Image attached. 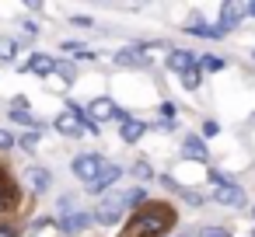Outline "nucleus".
Segmentation results:
<instances>
[{
	"label": "nucleus",
	"instance_id": "nucleus-13",
	"mask_svg": "<svg viewBox=\"0 0 255 237\" xmlns=\"http://www.w3.org/2000/svg\"><path fill=\"white\" fill-rule=\"evenodd\" d=\"M28 185H32L35 195H46L49 185H53V174H49L46 167H39V164H28Z\"/></svg>",
	"mask_w": 255,
	"mask_h": 237
},
{
	"label": "nucleus",
	"instance_id": "nucleus-12",
	"mask_svg": "<svg viewBox=\"0 0 255 237\" xmlns=\"http://www.w3.org/2000/svg\"><path fill=\"white\" fill-rule=\"evenodd\" d=\"M119 178H123V167H119V164H105V167H102V174H98L88 188H91V195H105Z\"/></svg>",
	"mask_w": 255,
	"mask_h": 237
},
{
	"label": "nucleus",
	"instance_id": "nucleus-22",
	"mask_svg": "<svg viewBox=\"0 0 255 237\" xmlns=\"http://www.w3.org/2000/svg\"><path fill=\"white\" fill-rule=\"evenodd\" d=\"M14 143H18L21 150H35V147H39V129H25L21 136H14Z\"/></svg>",
	"mask_w": 255,
	"mask_h": 237
},
{
	"label": "nucleus",
	"instance_id": "nucleus-9",
	"mask_svg": "<svg viewBox=\"0 0 255 237\" xmlns=\"http://www.w3.org/2000/svg\"><path fill=\"white\" fill-rule=\"evenodd\" d=\"M164 63H168V70H175L182 77V74H189V70L199 67V53H192V49H168Z\"/></svg>",
	"mask_w": 255,
	"mask_h": 237
},
{
	"label": "nucleus",
	"instance_id": "nucleus-34",
	"mask_svg": "<svg viewBox=\"0 0 255 237\" xmlns=\"http://www.w3.org/2000/svg\"><path fill=\"white\" fill-rule=\"evenodd\" d=\"M0 237H11V230H0Z\"/></svg>",
	"mask_w": 255,
	"mask_h": 237
},
{
	"label": "nucleus",
	"instance_id": "nucleus-1",
	"mask_svg": "<svg viewBox=\"0 0 255 237\" xmlns=\"http://www.w3.org/2000/svg\"><path fill=\"white\" fill-rule=\"evenodd\" d=\"M175 209L168 202H147L133 213V234L136 237H161L175 227Z\"/></svg>",
	"mask_w": 255,
	"mask_h": 237
},
{
	"label": "nucleus",
	"instance_id": "nucleus-17",
	"mask_svg": "<svg viewBox=\"0 0 255 237\" xmlns=\"http://www.w3.org/2000/svg\"><path fill=\"white\" fill-rule=\"evenodd\" d=\"M60 49H63V53H70V56H74V60H88V63H91V60H95V53H91V49H88V46H84V42H63V46H60Z\"/></svg>",
	"mask_w": 255,
	"mask_h": 237
},
{
	"label": "nucleus",
	"instance_id": "nucleus-35",
	"mask_svg": "<svg viewBox=\"0 0 255 237\" xmlns=\"http://www.w3.org/2000/svg\"><path fill=\"white\" fill-rule=\"evenodd\" d=\"M248 126H252V129H255V115H252V119H248Z\"/></svg>",
	"mask_w": 255,
	"mask_h": 237
},
{
	"label": "nucleus",
	"instance_id": "nucleus-24",
	"mask_svg": "<svg viewBox=\"0 0 255 237\" xmlns=\"http://www.w3.org/2000/svg\"><path fill=\"white\" fill-rule=\"evenodd\" d=\"M224 67H227V60H220V56H199V70L217 74V70H224Z\"/></svg>",
	"mask_w": 255,
	"mask_h": 237
},
{
	"label": "nucleus",
	"instance_id": "nucleus-10",
	"mask_svg": "<svg viewBox=\"0 0 255 237\" xmlns=\"http://www.w3.org/2000/svg\"><path fill=\"white\" fill-rule=\"evenodd\" d=\"M53 67H56V60H53L49 53H32L18 70H21V74H35V77H53Z\"/></svg>",
	"mask_w": 255,
	"mask_h": 237
},
{
	"label": "nucleus",
	"instance_id": "nucleus-25",
	"mask_svg": "<svg viewBox=\"0 0 255 237\" xmlns=\"http://www.w3.org/2000/svg\"><path fill=\"white\" fill-rule=\"evenodd\" d=\"M129 174H133V178H140V181H150V178H154V171H150V164H147V160H136V164L129 167Z\"/></svg>",
	"mask_w": 255,
	"mask_h": 237
},
{
	"label": "nucleus",
	"instance_id": "nucleus-26",
	"mask_svg": "<svg viewBox=\"0 0 255 237\" xmlns=\"http://www.w3.org/2000/svg\"><path fill=\"white\" fill-rule=\"evenodd\" d=\"M157 112H161V122H175V115H178V105L168 98V101H161V108H157Z\"/></svg>",
	"mask_w": 255,
	"mask_h": 237
},
{
	"label": "nucleus",
	"instance_id": "nucleus-15",
	"mask_svg": "<svg viewBox=\"0 0 255 237\" xmlns=\"http://www.w3.org/2000/svg\"><path fill=\"white\" fill-rule=\"evenodd\" d=\"M143 133H147V122H143V119H133V115H129L123 126H119V136H123L126 143H136Z\"/></svg>",
	"mask_w": 255,
	"mask_h": 237
},
{
	"label": "nucleus",
	"instance_id": "nucleus-32",
	"mask_svg": "<svg viewBox=\"0 0 255 237\" xmlns=\"http://www.w3.org/2000/svg\"><path fill=\"white\" fill-rule=\"evenodd\" d=\"M245 14H248V18H255V4H245Z\"/></svg>",
	"mask_w": 255,
	"mask_h": 237
},
{
	"label": "nucleus",
	"instance_id": "nucleus-23",
	"mask_svg": "<svg viewBox=\"0 0 255 237\" xmlns=\"http://www.w3.org/2000/svg\"><path fill=\"white\" fill-rule=\"evenodd\" d=\"M199 84H203V70H199V67L189 70V74H182V87H185V91H199Z\"/></svg>",
	"mask_w": 255,
	"mask_h": 237
},
{
	"label": "nucleus",
	"instance_id": "nucleus-31",
	"mask_svg": "<svg viewBox=\"0 0 255 237\" xmlns=\"http://www.w3.org/2000/svg\"><path fill=\"white\" fill-rule=\"evenodd\" d=\"M203 136H217V122H203Z\"/></svg>",
	"mask_w": 255,
	"mask_h": 237
},
{
	"label": "nucleus",
	"instance_id": "nucleus-21",
	"mask_svg": "<svg viewBox=\"0 0 255 237\" xmlns=\"http://www.w3.org/2000/svg\"><path fill=\"white\" fill-rule=\"evenodd\" d=\"M53 74H60V77H63V84H74V80H77V70H74V63H67V60H56Z\"/></svg>",
	"mask_w": 255,
	"mask_h": 237
},
{
	"label": "nucleus",
	"instance_id": "nucleus-16",
	"mask_svg": "<svg viewBox=\"0 0 255 237\" xmlns=\"http://www.w3.org/2000/svg\"><path fill=\"white\" fill-rule=\"evenodd\" d=\"M185 32H189V35H199V39H224V32H220V28H206L203 18H192V21L185 25Z\"/></svg>",
	"mask_w": 255,
	"mask_h": 237
},
{
	"label": "nucleus",
	"instance_id": "nucleus-4",
	"mask_svg": "<svg viewBox=\"0 0 255 237\" xmlns=\"http://www.w3.org/2000/svg\"><path fill=\"white\" fill-rule=\"evenodd\" d=\"M210 181L217 185V192H213V202H220V206H231V209H241V206L248 202L245 188H241L238 181H231L227 174H220V171H210Z\"/></svg>",
	"mask_w": 255,
	"mask_h": 237
},
{
	"label": "nucleus",
	"instance_id": "nucleus-14",
	"mask_svg": "<svg viewBox=\"0 0 255 237\" xmlns=\"http://www.w3.org/2000/svg\"><path fill=\"white\" fill-rule=\"evenodd\" d=\"M182 154H185L189 160H199V164L210 160V150H206V143H203L199 136H185V140H182Z\"/></svg>",
	"mask_w": 255,
	"mask_h": 237
},
{
	"label": "nucleus",
	"instance_id": "nucleus-20",
	"mask_svg": "<svg viewBox=\"0 0 255 237\" xmlns=\"http://www.w3.org/2000/svg\"><path fill=\"white\" fill-rule=\"evenodd\" d=\"M14 53H18V42H14V39H7V35H0V63H11V60H14Z\"/></svg>",
	"mask_w": 255,
	"mask_h": 237
},
{
	"label": "nucleus",
	"instance_id": "nucleus-8",
	"mask_svg": "<svg viewBox=\"0 0 255 237\" xmlns=\"http://www.w3.org/2000/svg\"><path fill=\"white\" fill-rule=\"evenodd\" d=\"M147 49H154V42H143V46L119 49V53H112V63H116V67H133V70H140V67H150V56H147Z\"/></svg>",
	"mask_w": 255,
	"mask_h": 237
},
{
	"label": "nucleus",
	"instance_id": "nucleus-19",
	"mask_svg": "<svg viewBox=\"0 0 255 237\" xmlns=\"http://www.w3.org/2000/svg\"><path fill=\"white\" fill-rule=\"evenodd\" d=\"M14 202V185L7 181V174L4 171H0V209H7Z\"/></svg>",
	"mask_w": 255,
	"mask_h": 237
},
{
	"label": "nucleus",
	"instance_id": "nucleus-18",
	"mask_svg": "<svg viewBox=\"0 0 255 237\" xmlns=\"http://www.w3.org/2000/svg\"><path fill=\"white\" fill-rule=\"evenodd\" d=\"M7 115H11L14 122H21L25 129H39V126H42V122H39L32 112H25V108H7Z\"/></svg>",
	"mask_w": 255,
	"mask_h": 237
},
{
	"label": "nucleus",
	"instance_id": "nucleus-33",
	"mask_svg": "<svg viewBox=\"0 0 255 237\" xmlns=\"http://www.w3.org/2000/svg\"><path fill=\"white\" fill-rule=\"evenodd\" d=\"M252 220H255V206H252ZM252 237H255V227H252Z\"/></svg>",
	"mask_w": 255,
	"mask_h": 237
},
{
	"label": "nucleus",
	"instance_id": "nucleus-5",
	"mask_svg": "<svg viewBox=\"0 0 255 237\" xmlns=\"http://www.w3.org/2000/svg\"><path fill=\"white\" fill-rule=\"evenodd\" d=\"M109 160L102 157V154H95V150H88V154H77L74 160H70V174L74 178H81L84 185H91L98 174H102V167H105Z\"/></svg>",
	"mask_w": 255,
	"mask_h": 237
},
{
	"label": "nucleus",
	"instance_id": "nucleus-28",
	"mask_svg": "<svg viewBox=\"0 0 255 237\" xmlns=\"http://www.w3.org/2000/svg\"><path fill=\"white\" fill-rule=\"evenodd\" d=\"M11 147H18V143H14V136H11L7 129H0V150H11Z\"/></svg>",
	"mask_w": 255,
	"mask_h": 237
},
{
	"label": "nucleus",
	"instance_id": "nucleus-27",
	"mask_svg": "<svg viewBox=\"0 0 255 237\" xmlns=\"http://www.w3.org/2000/svg\"><path fill=\"white\" fill-rule=\"evenodd\" d=\"M196 237H231V230L227 227H199Z\"/></svg>",
	"mask_w": 255,
	"mask_h": 237
},
{
	"label": "nucleus",
	"instance_id": "nucleus-2",
	"mask_svg": "<svg viewBox=\"0 0 255 237\" xmlns=\"http://www.w3.org/2000/svg\"><path fill=\"white\" fill-rule=\"evenodd\" d=\"M53 129H56L60 136H67V140H77V136H84V133H88V136H98V133H102V129L88 119L84 105H74V101L53 119Z\"/></svg>",
	"mask_w": 255,
	"mask_h": 237
},
{
	"label": "nucleus",
	"instance_id": "nucleus-30",
	"mask_svg": "<svg viewBox=\"0 0 255 237\" xmlns=\"http://www.w3.org/2000/svg\"><path fill=\"white\" fill-rule=\"evenodd\" d=\"M21 32H25V35H39V25H35V21H28V18H25V21H21Z\"/></svg>",
	"mask_w": 255,
	"mask_h": 237
},
{
	"label": "nucleus",
	"instance_id": "nucleus-3",
	"mask_svg": "<svg viewBox=\"0 0 255 237\" xmlns=\"http://www.w3.org/2000/svg\"><path fill=\"white\" fill-rule=\"evenodd\" d=\"M126 209H129L126 192H112V195H102V199H98V206L91 209V216H95L98 227H116V223L126 216Z\"/></svg>",
	"mask_w": 255,
	"mask_h": 237
},
{
	"label": "nucleus",
	"instance_id": "nucleus-7",
	"mask_svg": "<svg viewBox=\"0 0 255 237\" xmlns=\"http://www.w3.org/2000/svg\"><path fill=\"white\" fill-rule=\"evenodd\" d=\"M91 223H95L91 209H74V213H63V216L53 220V227H56L60 234H84Z\"/></svg>",
	"mask_w": 255,
	"mask_h": 237
},
{
	"label": "nucleus",
	"instance_id": "nucleus-11",
	"mask_svg": "<svg viewBox=\"0 0 255 237\" xmlns=\"http://www.w3.org/2000/svg\"><path fill=\"white\" fill-rule=\"evenodd\" d=\"M245 18H248V14H245V4H220V25H217V28L227 35V32H234Z\"/></svg>",
	"mask_w": 255,
	"mask_h": 237
},
{
	"label": "nucleus",
	"instance_id": "nucleus-29",
	"mask_svg": "<svg viewBox=\"0 0 255 237\" xmlns=\"http://www.w3.org/2000/svg\"><path fill=\"white\" fill-rule=\"evenodd\" d=\"M70 25H74V28H91L95 21H91V18H81V14H77V18H70Z\"/></svg>",
	"mask_w": 255,
	"mask_h": 237
},
{
	"label": "nucleus",
	"instance_id": "nucleus-6",
	"mask_svg": "<svg viewBox=\"0 0 255 237\" xmlns=\"http://www.w3.org/2000/svg\"><path fill=\"white\" fill-rule=\"evenodd\" d=\"M84 112H88V119H91L95 126H98V122H105V119H119V126H123V122L129 119V112H126V108H119L112 98H95Z\"/></svg>",
	"mask_w": 255,
	"mask_h": 237
}]
</instances>
